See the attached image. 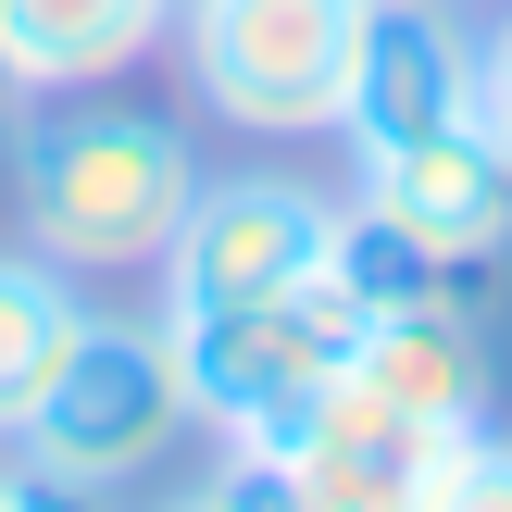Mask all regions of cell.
Returning a JSON list of instances; mask_svg holds the SVG:
<instances>
[{
  "label": "cell",
  "instance_id": "1",
  "mask_svg": "<svg viewBox=\"0 0 512 512\" xmlns=\"http://www.w3.org/2000/svg\"><path fill=\"white\" fill-rule=\"evenodd\" d=\"M200 200V150L175 113H138V100H25L13 113V213L25 250L63 275H163L175 225Z\"/></svg>",
  "mask_w": 512,
  "mask_h": 512
},
{
  "label": "cell",
  "instance_id": "2",
  "mask_svg": "<svg viewBox=\"0 0 512 512\" xmlns=\"http://www.w3.org/2000/svg\"><path fill=\"white\" fill-rule=\"evenodd\" d=\"M350 25H363V0H175V75L213 125L263 150L338 138Z\"/></svg>",
  "mask_w": 512,
  "mask_h": 512
},
{
  "label": "cell",
  "instance_id": "3",
  "mask_svg": "<svg viewBox=\"0 0 512 512\" xmlns=\"http://www.w3.org/2000/svg\"><path fill=\"white\" fill-rule=\"evenodd\" d=\"M163 350H175L188 413L213 425V438H275L325 375H350L363 300H350L338 275L275 288V300H163Z\"/></svg>",
  "mask_w": 512,
  "mask_h": 512
},
{
  "label": "cell",
  "instance_id": "4",
  "mask_svg": "<svg viewBox=\"0 0 512 512\" xmlns=\"http://www.w3.org/2000/svg\"><path fill=\"white\" fill-rule=\"evenodd\" d=\"M188 425L200 413H188V375H175V350H163V313H88V338L63 350V375H50V400L25 413L13 450L38 475H63L75 500H113V488H138Z\"/></svg>",
  "mask_w": 512,
  "mask_h": 512
},
{
  "label": "cell",
  "instance_id": "5",
  "mask_svg": "<svg viewBox=\"0 0 512 512\" xmlns=\"http://www.w3.org/2000/svg\"><path fill=\"white\" fill-rule=\"evenodd\" d=\"M325 263H338V188L238 163V175H200L163 250V300H275V288H313Z\"/></svg>",
  "mask_w": 512,
  "mask_h": 512
},
{
  "label": "cell",
  "instance_id": "6",
  "mask_svg": "<svg viewBox=\"0 0 512 512\" xmlns=\"http://www.w3.org/2000/svg\"><path fill=\"white\" fill-rule=\"evenodd\" d=\"M475 125V25L463 0H363L350 25V88H338V138L350 163H388Z\"/></svg>",
  "mask_w": 512,
  "mask_h": 512
},
{
  "label": "cell",
  "instance_id": "7",
  "mask_svg": "<svg viewBox=\"0 0 512 512\" xmlns=\"http://www.w3.org/2000/svg\"><path fill=\"white\" fill-rule=\"evenodd\" d=\"M275 450L300 463L313 512H425V488H438V463H450L438 425H413L400 400H375L363 375H325V388L275 425Z\"/></svg>",
  "mask_w": 512,
  "mask_h": 512
},
{
  "label": "cell",
  "instance_id": "8",
  "mask_svg": "<svg viewBox=\"0 0 512 512\" xmlns=\"http://www.w3.org/2000/svg\"><path fill=\"white\" fill-rule=\"evenodd\" d=\"M350 200L400 213L413 238L463 250V263H500V250H512V150L488 138V125H450V138H425V150L363 163V188H350Z\"/></svg>",
  "mask_w": 512,
  "mask_h": 512
},
{
  "label": "cell",
  "instance_id": "9",
  "mask_svg": "<svg viewBox=\"0 0 512 512\" xmlns=\"http://www.w3.org/2000/svg\"><path fill=\"white\" fill-rule=\"evenodd\" d=\"M350 375L375 400H400L413 425H438V438H475L488 425V325L475 313H375L363 350H350Z\"/></svg>",
  "mask_w": 512,
  "mask_h": 512
},
{
  "label": "cell",
  "instance_id": "10",
  "mask_svg": "<svg viewBox=\"0 0 512 512\" xmlns=\"http://www.w3.org/2000/svg\"><path fill=\"white\" fill-rule=\"evenodd\" d=\"M325 275L363 300V325L375 313H475L488 325V300H500V263H463V250L413 238V225L375 213V200H338V263Z\"/></svg>",
  "mask_w": 512,
  "mask_h": 512
},
{
  "label": "cell",
  "instance_id": "11",
  "mask_svg": "<svg viewBox=\"0 0 512 512\" xmlns=\"http://www.w3.org/2000/svg\"><path fill=\"white\" fill-rule=\"evenodd\" d=\"M0 13H13V63L38 100L113 88L125 63H150L175 38V0H0Z\"/></svg>",
  "mask_w": 512,
  "mask_h": 512
},
{
  "label": "cell",
  "instance_id": "12",
  "mask_svg": "<svg viewBox=\"0 0 512 512\" xmlns=\"http://www.w3.org/2000/svg\"><path fill=\"white\" fill-rule=\"evenodd\" d=\"M75 338H88L75 275L38 263V250H0V438H25V413L50 400V375H63Z\"/></svg>",
  "mask_w": 512,
  "mask_h": 512
},
{
  "label": "cell",
  "instance_id": "13",
  "mask_svg": "<svg viewBox=\"0 0 512 512\" xmlns=\"http://www.w3.org/2000/svg\"><path fill=\"white\" fill-rule=\"evenodd\" d=\"M200 500L213 512H313V488H300V463L275 438H225L213 475H200Z\"/></svg>",
  "mask_w": 512,
  "mask_h": 512
},
{
  "label": "cell",
  "instance_id": "14",
  "mask_svg": "<svg viewBox=\"0 0 512 512\" xmlns=\"http://www.w3.org/2000/svg\"><path fill=\"white\" fill-rule=\"evenodd\" d=\"M425 512H512V438H450V463H438V488H425Z\"/></svg>",
  "mask_w": 512,
  "mask_h": 512
},
{
  "label": "cell",
  "instance_id": "15",
  "mask_svg": "<svg viewBox=\"0 0 512 512\" xmlns=\"http://www.w3.org/2000/svg\"><path fill=\"white\" fill-rule=\"evenodd\" d=\"M475 125H488V138L512 150V13L488 25V38H475Z\"/></svg>",
  "mask_w": 512,
  "mask_h": 512
},
{
  "label": "cell",
  "instance_id": "16",
  "mask_svg": "<svg viewBox=\"0 0 512 512\" xmlns=\"http://www.w3.org/2000/svg\"><path fill=\"white\" fill-rule=\"evenodd\" d=\"M0 512H100V500H75L63 475H38V463H25L13 438H0Z\"/></svg>",
  "mask_w": 512,
  "mask_h": 512
},
{
  "label": "cell",
  "instance_id": "17",
  "mask_svg": "<svg viewBox=\"0 0 512 512\" xmlns=\"http://www.w3.org/2000/svg\"><path fill=\"white\" fill-rule=\"evenodd\" d=\"M25 100H38V88H25V63H13V13H0V125H13Z\"/></svg>",
  "mask_w": 512,
  "mask_h": 512
},
{
  "label": "cell",
  "instance_id": "18",
  "mask_svg": "<svg viewBox=\"0 0 512 512\" xmlns=\"http://www.w3.org/2000/svg\"><path fill=\"white\" fill-rule=\"evenodd\" d=\"M163 512H213V500H200V488H188V500H163Z\"/></svg>",
  "mask_w": 512,
  "mask_h": 512
}]
</instances>
